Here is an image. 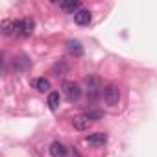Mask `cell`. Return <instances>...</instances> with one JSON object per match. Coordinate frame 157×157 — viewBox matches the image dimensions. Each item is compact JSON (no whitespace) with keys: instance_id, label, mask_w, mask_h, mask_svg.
Listing matches in <instances>:
<instances>
[{"instance_id":"1","label":"cell","mask_w":157,"mask_h":157,"mask_svg":"<svg viewBox=\"0 0 157 157\" xmlns=\"http://www.w3.org/2000/svg\"><path fill=\"white\" fill-rule=\"evenodd\" d=\"M85 85H87V96L91 100H96L102 94V80L98 76H89L85 80Z\"/></svg>"},{"instance_id":"2","label":"cell","mask_w":157,"mask_h":157,"mask_svg":"<svg viewBox=\"0 0 157 157\" xmlns=\"http://www.w3.org/2000/svg\"><path fill=\"white\" fill-rule=\"evenodd\" d=\"M63 93L68 98V102H78L82 98V87L74 82H65L63 83Z\"/></svg>"},{"instance_id":"3","label":"cell","mask_w":157,"mask_h":157,"mask_svg":"<svg viewBox=\"0 0 157 157\" xmlns=\"http://www.w3.org/2000/svg\"><path fill=\"white\" fill-rule=\"evenodd\" d=\"M104 100H105V104L107 105H118V102H120V89L117 87V85H107L105 89H104Z\"/></svg>"},{"instance_id":"4","label":"cell","mask_w":157,"mask_h":157,"mask_svg":"<svg viewBox=\"0 0 157 157\" xmlns=\"http://www.w3.org/2000/svg\"><path fill=\"white\" fill-rule=\"evenodd\" d=\"M91 124H93V120H91L87 115H78V117L72 118V126H74L78 131H87V129L91 128Z\"/></svg>"},{"instance_id":"5","label":"cell","mask_w":157,"mask_h":157,"mask_svg":"<svg viewBox=\"0 0 157 157\" xmlns=\"http://www.w3.org/2000/svg\"><path fill=\"white\" fill-rule=\"evenodd\" d=\"M33 28H35V22H33V19H30V17H24V19H21L19 35H21V37H28V35H32Z\"/></svg>"},{"instance_id":"6","label":"cell","mask_w":157,"mask_h":157,"mask_svg":"<svg viewBox=\"0 0 157 157\" xmlns=\"http://www.w3.org/2000/svg\"><path fill=\"white\" fill-rule=\"evenodd\" d=\"M21 21H2V33L4 35H19Z\"/></svg>"},{"instance_id":"7","label":"cell","mask_w":157,"mask_h":157,"mask_svg":"<svg viewBox=\"0 0 157 157\" xmlns=\"http://www.w3.org/2000/svg\"><path fill=\"white\" fill-rule=\"evenodd\" d=\"M85 142H87L89 146H104V144L107 142V135L102 133V131H98V133H91V135L85 137Z\"/></svg>"},{"instance_id":"8","label":"cell","mask_w":157,"mask_h":157,"mask_svg":"<svg viewBox=\"0 0 157 157\" xmlns=\"http://www.w3.org/2000/svg\"><path fill=\"white\" fill-rule=\"evenodd\" d=\"M48 150H50L52 157H67V146L63 142H59V140H54Z\"/></svg>"},{"instance_id":"9","label":"cell","mask_w":157,"mask_h":157,"mask_svg":"<svg viewBox=\"0 0 157 157\" xmlns=\"http://www.w3.org/2000/svg\"><path fill=\"white\" fill-rule=\"evenodd\" d=\"M91 11L89 10H80L78 13H74V22L76 24H80V26H87L91 22Z\"/></svg>"},{"instance_id":"10","label":"cell","mask_w":157,"mask_h":157,"mask_svg":"<svg viewBox=\"0 0 157 157\" xmlns=\"http://www.w3.org/2000/svg\"><path fill=\"white\" fill-rule=\"evenodd\" d=\"M59 8L63 10V11H67V13H78V11H80L82 10V4L80 2H78V0H70V2H61L59 4Z\"/></svg>"},{"instance_id":"11","label":"cell","mask_w":157,"mask_h":157,"mask_svg":"<svg viewBox=\"0 0 157 157\" xmlns=\"http://www.w3.org/2000/svg\"><path fill=\"white\" fill-rule=\"evenodd\" d=\"M67 50H68L72 56H76V57H82V56H83V46H82L80 41H68V43H67Z\"/></svg>"},{"instance_id":"12","label":"cell","mask_w":157,"mask_h":157,"mask_svg":"<svg viewBox=\"0 0 157 157\" xmlns=\"http://www.w3.org/2000/svg\"><path fill=\"white\" fill-rule=\"evenodd\" d=\"M33 87L39 93H46V91H50V82L46 78H37V80H33Z\"/></svg>"},{"instance_id":"13","label":"cell","mask_w":157,"mask_h":157,"mask_svg":"<svg viewBox=\"0 0 157 157\" xmlns=\"http://www.w3.org/2000/svg\"><path fill=\"white\" fill-rule=\"evenodd\" d=\"M46 104H48V107H50L52 111H56V109L59 107V104H61V96H59V93H50Z\"/></svg>"}]
</instances>
